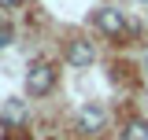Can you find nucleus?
Returning <instances> with one entry per match:
<instances>
[{
	"label": "nucleus",
	"instance_id": "8",
	"mask_svg": "<svg viewBox=\"0 0 148 140\" xmlns=\"http://www.w3.org/2000/svg\"><path fill=\"white\" fill-rule=\"evenodd\" d=\"M15 4H18V0H0V7H15Z\"/></svg>",
	"mask_w": 148,
	"mask_h": 140
},
{
	"label": "nucleus",
	"instance_id": "6",
	"mask_svg": "<svg viewBox=\"0 0 148 140\" xmlns=\"http://www.w3.org/2000/svg\"><path fill=\"white\" fill-rule=\"evenodd\" d=\"M122 140H148V122H145V118H133V122L126 125Z\"/></svg>",
	"mask_w": 148,
	"mask_h": 140
},
{
	"label": "nucleus",
	"instance_id": "3",
	"mask_svg": "<svg viewBox=\"0 0 148 140\" xmlns=\"http://www.w3.org/2000/svg\"><path fill=\"white\" fill-rule=\"evenodd\" d=\"M96 26H100L104 33L119 37L126 30V18H122V11H115V7H100V11H96Z\"/></svg>",
	"mask_w": 148,
	"mask_h": 140
},
{
	"label": "nucleus",
	"instance_id": "7",
	"mask_svg": "<svg viewBox=\"0 0 148 140\" xmlns=\"http://www.w3.org/2000/svg\"><path fill=\"white\" fill-rule=\"evenodd\" d=\"M11 37H15L11 22H0V48H4V44H11Z\"/></svg>",
	"mask_w": 148,
	"mask_h": 140
},
{
	"label": "nucleus",
	"instance_id": "5",
	"mask_svg": "<svg viewBox=\"0 0 148 140\" xmlns=\"http://www.w3.org/2000/svg\"><path fill=\"white\" fill-rule=\"evenodd\" d=\"M0 118H4L8 125H22L26 118H30V111H26V103H22V100H8V103L0 107Z\"/></svg>",
	"mask_w": 148,
	"mask_h": 140
},
{
	"label": "nucleus",
	"instance_id": "2",
	"mask_svg": "<svg viewBox=\"0 0 148 140\" xmlns=\"http://www.w3.org/2000/svg\"><path fill=\"white\" fill-rule=\"evenodd\" d=\"M78 122H82L85 133H96V129H104V122H108V111H104L100 103H85L82 111H78Z\"/></svg>",
	"mask_w": 148,
	"mask_h": 140
},
{
	"label": "nucleus",
	"instance_id": "4",
	"mask_svg": "<svg viewBox=\"0 0 148 140\" xmlns=\"http://www.w3.org/2000/svg\"><path fill=\"white\" fill-rule=\"evenodd\" d=\"M67 59H71V67H89L96 52H92L89 41H71V48H67Z\"/></svg>",
	"mask_w": 148,
	"mask_h": 140
},
{
	"label": "nucleus",
	"instance_id": "1",
	"mask_svg": "<svg viewBox=\"0 0 148 140\" xmlns=\"http://www.w3.org/2000/svg\"><path fill=\"white\" fill-rule=\"evenodd\" d=\"M56 85V67L52 63H45V59H37L30 74H26V88H30V96H45L48 88Z\"/></svg>",
	"mask_w": 148,
	"mask_h": 140
}]
</instances>
